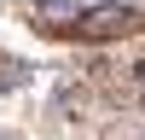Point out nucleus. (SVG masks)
I'll return each instance as SVG.
<instances>
[{"label":"nucleus","instance_id":"nucleus-1","mask_svg":"<svg viewBox=\"0 0 145 140\" xmlns=\"http://www.w3.org/2000/svg\"><path fill=\"white\" fill-rule=\"evenodd\" d=\"M134 23H139V18H134L128 6H99V12H81L76 35H87V41H116V35H128Z\"/></svg>","mask_w":145,"mask_h":140},{"label":"nucleus","instance_id":"nucleus-2","mask_svg":"<svg viewBox=\"0 0 145 140\" xmlns=\"http://www.w3.org/2000/svg\"><path fill=\"white\" fill-rule=\"evenodd\" d=\"M35 12H41L52 29H76L81 23V0H35Z\"/></svg>","mask_w":145,"mask_h":140},{"label":"nucleus","instance_id":"nucleus-3","mask_svg":"<svg viewBox=\"0 0 145 140\" xmlns=\"http://www.w3.org/2000/svg\"><path fill=\"white\" fill-rule=\"evenodd\" d=\"M0 140H18V134H0Z\"/></svg>","mask_w":145,"mask_h":140}]
</instances>
